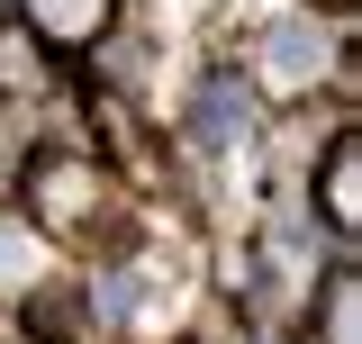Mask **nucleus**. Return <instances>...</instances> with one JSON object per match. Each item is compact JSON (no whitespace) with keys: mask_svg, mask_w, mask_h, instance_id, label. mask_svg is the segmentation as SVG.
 <instances>
[{"mask_svg":"<svg viewBox=\"0 0 362 344\" xmlns=\"http://www.w3.org/2000/svg\"><path fill=\"white\" fill-rule=\"evenodd\" d=\"M326 326H335V344H354V281H335V317Z\"/></svg>","mask_w":362,"mask_h":344,"instance_id":"0eeeda50","label":"nucleus"},{"mask_svg":"<svg viewBox=\"0 0 362 344\" xmlns=\"http://www.w3.org/2000/svg\"><path fill=\"white\" fill-rule=\"evenodd\" d=\"M190 136H209V145H245L254 136V100L235 82H209L199 91V109H190Z\"/></svg>","mask_w":362,"mask_h":344,"instance_id":"f03ea898","label":"nucleus"},{"mask_svg":"<svg viewBox=\"0 0 362 344\" xmlns=\"http://www.w3.org/2000/svg\"><path fill=\"white\" fill-rule=\"evenodd\" d=\"M127 299H136V272H109L100 281V317H127Z\"/></svg>","mask_w":362,"mask_h":344,"instance_id":"423d86ee","label":"nucleus"},{"mask_svg":"<svg viewBox=\"0 0 362 344\" xmlns=\"http://www.w3.org/2000/svg\"><path fill=\"white\" fill-rule=\"evenodd\" d=\"M326 200H335V227H354V136L326 154Z\"/></svg>","mask_w":362,"mask_h":344,"instance_id":"39448f33","label":"nucleus"},{"mask_svg":"<svg viewBox=\"0 0 362 344\" xmlns=\"http://www.w3.org/2000/svg\"><path fill=\"white\" fill-rule=\"evenodd\" d=\"M326 55H335L326 18H272V37H263V82H272V91H308L317 73H326Z\"/></svg>","mask_w":362,"mask_h":344,"instance_id":"f257e3e1","label":"nucleus"},{"mask_svg":"<svg viewBox=\"0 0 362 344\" xmlns=\"http://www.w3.org/2000/svg\"><path fill=\"white\" fill-rule=\"evenodd\" d=\"M28 272H37V227L28 217H0V290L28 281Z\"/></svg>","mask_w":362,"mask_h":344,"instance_id":"20e7f679","label":"nucleus"},{"mask_svg":"<svg viewBox=\"0 0 362 344\" xmlns=\"http://www.w3.org/2000/svg\"><path fill=\"white\" fill-rule=\"evenodd\" d=\"M263 344H281V336H263Z\"/></svg>","mask_w":362,"mask_h":344,"instance_id":"6e6552de","label":"nucleus"},{"mask_svg":"<svg viewBox=\"0 0 362 344\" xmlns=\"http://www.w3.org/2000/svg\"><path fill=\"white\" fill-rule=\"evenodd\" d=\"M28 18H37L45 37H64V45H82L109 28V0H28Z\"/></svg>","mask_w":362,"mask_h":344,"instance_id":"7ed1b4c3","label":"nucleus"}]
</instances>
